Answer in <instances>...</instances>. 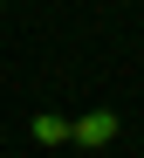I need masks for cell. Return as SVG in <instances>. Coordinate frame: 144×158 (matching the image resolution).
Segmentation results:
<instances>
[{
  "instance_id": "6da1fadb",
  "label": "cell",
  "mask_w": 144,
  "mask_h": 158,
  "mask_svg": "<svg viewBox=\"0 0 144 158\" xmlns=\"http://www.w3.org/2000/svg\"><path fill=\"white\" fill-rule=\"evenodd\" d=\"M117 131H124V124H117V110H82V117L69 124V144H89V151H96V144L117 138Z\"/></svg>"
},
{
  "instance_id": "7a4b0ae2",
  "label": "cell",
  "mask_w": 144,
  "mask_h": 158,
  "mask_svg": "<svg viewBox=\"0 0 144 158\" xmlns=\"http://www.w3.org/2000/svg\"><path fill=\"white\" fill-rule=\"evenodd\" d=\"M35 144H69V117L41 110V117H35Z\"/></svg>"
}]
</instances>
